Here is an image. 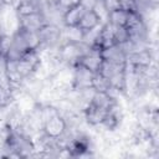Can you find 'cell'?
Listing matches in <instances>:
<instances>
[{
    "instance_id": "cell-7",
    "label": "cell",
    "mask_w": 159,
    "mask_h": 159,
    "mask_svg": "<svg viewBox=\"0 0 159 159\" xmlns=\"http://www.w3.org/2000/svg\"><path fill=\"white\" fill-rule=\"evenodd\" d=\"M1 26L7 35H12L20 26L19 16L12 7H5L1 12Z\"/></svg>"
},
{
    "instance_id": "cell-4",
    "label": "cell",
    "mask_w": 159,
    "mask_h": 159,
    "mask_svg": "<svg viewBox=\"0 0 159 159\" xmlns=\"http://www.w3.org/2000/svg\"><path fill=\"white\" fill-rule=\"evenodd\" d=\"M93 76V72L77 63L76 66H73V88L82 89L86 87H92Z\"/></svg>"
},
{
    "instance_id": "cell-11",
    "label": "cell",
    "mask_w": 159,
    "mask_h": 159,
    "mask_svg": "<svg viewBox=\"0 0 159 159\" xmlns=\"http://www.w3.org/2000/svg\"><path fill=\"white\" fill-rule=\"evenodd\" d=\"M20 39L22 40V42L25 43V46L27 47V50H37L41 46V40L39 36V32L36 31H30L26 29H22L19 26V29L15 31Z\"/></svg>"
},
{
    "instance_id": "cell-21",
    "label": "cell",
    "mask_w": 159,
    "mask_h": 159,
    "mask_svg": "<svg viewBox=\"0 0 159 159\" xmlns=\"http://www.w3.org/2000/svg\"><path fill=\"white\" fill-rule=\"evenodd\" d=\"M97 2H98V0H80V5L84 10H93V7L96 6Z\"/></svg>"
},
{
    "instance_id": "cell-10",
    "label": "cell",
    "mask_w": 159,
    "mask_h": 159,
    "mask_svg": "<svg viewBox=\"0 0 159 159\" xmlns=\"http://www.w3.org/2000/svg\"><path fill=\"white\" fill-rule=\"evenodd\" d=\"M102 22L101 17L97 15V12L94 10H86L78 22V27L81 30H83V32H87V31H91L93 29H96L97 26H99Z\"/></svg>"
},
{
    "instance_id": "cell-24",
    "label": "cell",
    "mask_w": 159,
    "mask_h": 159,
    "mask_svg": "<svg viewBox=\"0 0 159 159\" xmlns=\"http://www.w3.org/2000/svg\"><path fill=\"white\" fill-rule=\"evenodd\" d=\"M101 1H102V0H101Z\"/></svg>"
},
{
    "instance_id": "cell-20",
    "label": "cell",
    "mask_w": 159,
    "mask_h": 159,
    "mask_svg": "<svg viewBox=\"0 0 159 159\" xmlns=\"http://www.w3.org/2000/svg\"><path fill=\"white\" fill-rule=\"evenodd\" d=\"M118 1H119L120 9H123V10H127V11H129V10H137L135 1L134 0H118Z\"/></svg>"
},
{
    "instance_id": "cell-13",
    "label": "cell",
    "mask_w": 159,
    "mask_h": 159,
    "mask_svg": "<svg viewBox=\"0 0 159 159\" xmlns=\"http://www.w3.org/2000/svg\"><path fill=\"white\" fill-rule=\"evenodd\" d=\"M84 32L78 26H63L62 27V40L70 42H83Z\"/></svg>"
},
{
    "instance_id": "cell-12",
    "label": "cell",
    "mask_w": 159,
    "mask_h": 159,
    "mask_svg": "<svg viewBox=\"0 0 159 159\" xmlns=\"http://www.w3.org/2000/svg\"><path fill=\"white\" fill-rule=\"evenodd\" d=\"M84 11L86 10L80 4L67 9L62 14V25L63 26H77Z\"/></svg>"
},
{
    "instance_id": "cell-19",
    "label": "cell",
    "mask_w": 159,
    "mask_h": 159,
    "mask_svg": "<svg viewBox=\"0 0 159 159\" xmlns=\"http://www.w3.org/2000/svg\"><path fill=\"white\" fill-rule=\"evenodd\" d=\"M102 4L104 6V9L107 10V12H111L113 10H117V9H120L118 0H102Z\"/></svg>"
},
{
    "instance_id": "cell-2",
    "label": "cell",
    "mask_w": 159,
    "mask_h": 159,
    "mask_svg": "<svg viewBox=\"0 0 159 159\" xmlns=\"http://www.w3.org/2000/svg\"><path fill=\"white\" fill-rule=\"evenodd\" d=\"M67 129V125H66V122L65 119L61 117V114L58 116H55L43 122V125H42V132L51 137V138H60Z\"/></svg>"
},
{
    "instance_id": "cell-8",
    "label": "cell",
    "mask_w": 159,
    "mask_h": 159,
    "mask_svg": "<svg viewBox=\"0 0 159 159\" xmlns=\"http://www.w3.org/2000/svg\"><path fill=\"white\" fill-rule=\"evenodd\" d=\"M102 63H103V58L101 57L99 51H96V50H92V48H91L89 52L84 53L78 61V65L86 67L87 70H89L93 73L99 72Z\"/></svg>"
},
{
    "instance_id": "cell-17",
    "label": "cell",
    "mask_w": 159,
    "mask_h": 159,
    "mask_svg": "<svg viewBox=\"0 0 159 159\" xmlns=\"http://www.w3.org/2000/svg\"><path fill=\"white\" fill-rule=\"evenodd\" d=\"M113 34H114L116 43L118 45L129 41V32L125 26H113Z\"/></svg>"
},
{
    "instance_id": "cell-5",
    "label": "cell",
    "mask_w": 159,
    "mask_h": 159,
    "mask_svg": "<svg viewBox=\"0 0 159 159\" xmlns=\"http://www.w3.org/2000/svg\"><path fill=\"white\" fill-rule=\"evenodd\" d=\"M99 53L103 61H107V62H112V63H125L127 62V53L124 52L122 46L118 43L101 50Z\"/></svg>"
},
{
    "instance_id": "cell-1",
    "label": "cell",
    "mask_w": 159,
    "mask_h": 159,
    "mask_svg": "<svg viewBox=\"0 0 159 159\" xmlns=\"http://www.w3.org/2000/svg\"><path fill=\"white\" fill-rule=\"evenodd\" d=\"M37 32L41 40L39 48H57L62 43V26L60 25L45 22Z\"/></svg>"
},
{
    "instance_id": "cell-16",
    "label": "cell",
    "mask_w": 159,
    "mask_h": 159,
    "mask_svg": "<svg viewBox=\"0 0 159 159\" xmlns=\"http://www.w3.org/2000/svg\"><path fill=\"white\" fill-rule=\"evenodd\" d=\"M92 87H93L96 91L107 92V91L111 88V82H109V80H108L107 77H104L102 73L97 72V73H94V76H93Z\"/></svg>"
},
{
    "instance_id": "cell-18",
    "label": "cell",
    "mask_w": 159,
    "mask_h": 159,
    "mask_svg": "<svg viewBox=\"0 0 159 159\" xmlns=\"http://www.w3.org/2000/svg\"><path fill=\"white\" fill-rule=\"evenodd\" d=\"M53 4L56 5V7L58 10L65 12L67 9H70V7L75 6V5H78L80 0H53Z\"/></svg>"
},
{
    "instance_id": "cell-22",
    "label": "cell",
    "mask_w": 159,
    "mask_h": 159,
    "mask_svg": "<svg viewBox=\"0 0 159 159\" xmlns=\"http://www.w3.org/2000/svg\"><path fill=\"white\" fill-rule=\"evenodd\" d=\"M2 1H4L5 6H7V7H12V9H15L16 5L20 2V0H2Z\"/></svg>"
},
{
    "instance_id": "cell-14",
    "label": "cell",
    "mask_w": 159,
    "mask_h": 159,
    "mask_svg": "<svg viewBox=\"0 0 159 159\" xmlns=\"http://www.w3.org/2000/svg\"><path fill=\"white\" fill-rule=\"evenodd\" d=\"M114 102H117V101H114L107 92L96 91V93H94V96H93V98H92V101H91V104L108 111V109L113 106Z\"/></svg>"
},
{
    "instance_id": "cell-23",
    "label": "cell",
    "mask_w": 159,
    "mask_h": 159,
    "mask_svg": "<svg viewBox=\"0 0 159 159\" xmlns=\"http://www.w3.org/2000/svg\"><path fill=\"white\" fill-rule=\"evenodd\" d=\"M5 7H7V6H5L4 1H2V0H0V14L4 11V9H5Z\"/></svg>"
},
{
    "instance_id": "cell-3",
    "label": "cell",
    "mask_w": 159,
    "mask_h": 159,
    "mask_svg": "<svg viewBox=\"0 0 159 159\" xmlns=\"http://www.w3.org/2000/svg\"><path fill=\"white\" fill-rule=\"evenodd\" d=\"M107 109H103V108H99V107H96L93 104H88L84 111H83V120L84 123L91 127V128H96L98 125L102 124V122L104 120L106 116H107Z\"/></svg>"
},
{
    "instance_id": "cell-6",
    "label": "cell",
    "mask_w": 159,
    "mask_h": 159,
    "mask_svg": "<svg viewBox=\"0 0 159 159\" xmlns=\"http://www.w3.org/2000/svg\"><path fill=\"white\" fill-rule=\"evenodd\" d=\"M37 104H39L37 99L34 96H31L26 92H22L20 96H17L15 98V102H14L15 109L22 116H26V114L31 113Z\"/></svg>"
},
{
    "instance_id": "cell-9",
    "label": "cell",
    "mask_w": 159,
    "mask_h": 159,
    "mask_svg": "<svg viewBox=\"0 0 159 159\" xmlns=\"http://www.w3.org/2000/svg\"><path fill=\"white\" fill-rule=\"evenodd\" d=\"M19 22H20V27L37 32L42 27V25L46 22V20L42 12H35L27 16L19 17Z\"/></svg>"
},
{
    "instance_id": "cell-15",
    "label": "cell",
    "mask_w": 159,
    "mask_h": 159,
    "mask_svg": "<svg viewBox=\"0 0 159 159\" xmlns=\"http://www.w3.org/2000/svg\"><path fill=\"white\" fill-rule=\"evenodd\" d=\"M128 17V11L123 9H117L111 12H108L107 22H109L112 26H125Z\"/></svg>"
}]
</instances>
